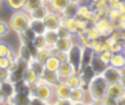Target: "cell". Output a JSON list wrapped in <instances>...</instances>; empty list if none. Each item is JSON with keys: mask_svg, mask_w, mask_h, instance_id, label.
I'll return each instance as SVG.
<instances>
[{"mask_svg": "<svg viewBox=\"0 0 125 105\" xmlns=\"http://www.w3.org/2000/svg\"><path fill=\"white\" fill-rule=\"evenodd\" d=\"M102 76L105 79V81L108 84H112V83H117L120 81V77H121V70L116 69L114 67L111 66H107L105 68V70L103 72Z\"/></svg>", "mask_w": 125, "mask_h": 105, "instance_id": "10", "label": "cell"}, {"mask_svg": "<svg viewBox=\"0 0 125 105\" xmlns=\"http://www.w3.org/2000/svg\"><path fill=\"white\" fill-rule=\"evenodd\" d=\"M11 29L7 21L0 18V40H3L10 34Z\"/></svg>", "mask_w": 125, "mask_h": 105, "instance_id": "34", "label": "cell"}, {"mask_svg": "<svg viewBox=\"0 0 125 105\" xmlns=\"http://www.w3.org/2000/svg\"><path fill=\"white\" fill-rule=\"evenodd\" d=\"M84 46L81 43H73L70 50L68 51V62L73 65L76 72L79 73L82 69V55Z\"/></svg>", "mask_w": 125, "mask_h": 105, "instance_id": "5", "label": "cell"}, {"mask_svg": "<svg viewBox=\"0 0 125 105\" xmlns=\"http://www.w3.org/2000/svg\"><path fill=\"white\" fill-rule=\"evenodd\" d=\"M73 45V40L71 38H58L56 43L54 44L53 48L56 51H62V52H68Z\"/></svg>", "mask_w": 125, "mask_h": 105, "instance_id": "25", "label": "cell"}, {"mask_svg": "<svg viewBox=\"0 0 125 105\" xmlns=\"http://www.w3.org/2000/svg\"><path fill=\"white\" fill-rule=\"evenodd\" d=\"M70 2L71 0H49L46 4L50 11L61 14Z\"/></svg>", "mask_w": 125, "mask_h": 105, "instance_id": "16", "label": "cell"}, {"mask_svg": "<svg viewBox=\"0 0 125 105\" xmlns=\"http://www.w3.org/2000/svg\"><path fill=\"white\" fill-rule=\"evenodd\" d=\"M49 8L47 6L46 3H42V5L32 9L28 11L31 15V17H32V19H38V20H43V18L47 15V13L49 12Z\"/></svg>", "mask_w": 125, "mask_h": 105, "instance_id": "17", "label": "cell"}, {"mask_svg": "<svg viewBox=\"0 0 125 105\" xmlns=\"http://www.w3.org/2000/svg\"><path fill=\"white\" fill-rule=\"evenodd\" d=\"M99 105H106V104H104V103H100Z\"/></svg>", "mask_w": 125, "mask_h": 105, "instance_id": "48", "label": "cell"}, {"mask_svg": "<svg viewBox=\"0 0 125 105\" xmlns=\"http://www.w3.org/2000/svg\"><path fill=\"white\" fill-rule=\"evenodd\" d=\"M79 9H80V3L71 1L66 8L62 11L61 15L63 19H69V18H77L79 14Z\"/></svg>", "mask_w": 125, "mask_h": 105, "instance_id": "14", "label": "cell"}, {"mask_svg": "<svg viewBox=\"0 0 125 105\" xmlns=\"http://www.w3.org/2000/svg\"><path fill=\"white\" fill-rule=\"evenodd\" d=\"M100 56V58L106 64V65H109V62H110V59H111V56H112V52L109 50V49H105L104 50L103 52H101L100 54H98Z\"/></svg>", "mask_w": 125, "mask_h": 105, "instance_id": "37", "label": "cell"}, {"mask_svg": "<svg viewBox=\"0 0 125 105\" xmlns=\"http://www.w3.org/2000/svg\"><path fill=\"white\" fill-rule=\"evenodd\" d=\"M41 80H42L43 82L51 85L52 86H55L58 83H59V79H58V75L55 72H49V71H44V73L42 74V76L41 77Z\"/></svg>", "mask_w": 125, "mask_h": 105, "instance_id": "29", "label": "cell"}, {"mask_svg": "<svg viewBox=\"0 0 125 105\" xmlns=\"http://www.w3.org/2000/svg\"><path fill=\"white\" fill-rule=\"evenodd\" d=\"M60 65H61V62L56 57V55H50L46 59V61L44 62V68H45L46 71H49V72L57 73Z\"/></svg>", "mask_w": 125, "mask_h": 105, "instance_id": "24", "label": "cell"}, {"mask_svg": "<svg viewBox=\"0 0 125 105\" xmlns=\"http://www.w3.org/2000/svg\"><path fill=\"white\" fill-rule=\"evenodd\" d=\"M51 55V50H50V47H46V48H43V49H40V50H37L35 52V55L34 57L44 64V62L46 61V59Z\"/></svg>", "mask_w": 125, "mask_h": 105, "instance_id": "33", "label": "cell"}, {"mask_svg": "<svg viewBox=\"0 0 125 105\" xmlns=\"http://www.w3.org/2000/svg\"><path fill=\"white\" fill-rule=\"evenodd\" d=\"M30 92L33 93L35 96L39 97L40 99H42V100L48 102L49 104L53 103L56 99L54 96V86L43 82L41 79L30 89Z\"/></svg>", "mask_w": 125, "mask_h": 105, "instance_id": "3", "label": "cell"}, {"mask_svg": "<svg viewBox=\"0 0 125 105\" xmlns=\"http://www.w3.org/2000/svg\"><path fill=\"white\" fill-rule=\"evenodd\" d=\"M31 21H32V17L30 13L27 10H20L12 12L9 17L8 24L10 26L11 31L19 37L22 36L28 29H30Z\"/></svg>", "mask_w": 125, "mask_h": 105, "instance_id": "1", "label": "cell"}, {"mask_svg": "<svg viewBox=\"0 0 125 105\" xmlns=\"http://www.w3.org/2000/svg\"><path fill=\"white\" fill-rule=\"evenodd\" d=\"M86 94H87V89L85 87L73 88V89H71L69 99L71 100L72 103L86 101Z\"/></svg>", "mask_w": 125, "mask_h": 105, "instance_id": "21", "label": "cell"}, {"mask_svg": "<svg viewBox=\"0 0 125 105\" xmlns=\"http://www.w3.org/2000/svg\"><path fill=\"white\" fill-rule=\"evenodd\" d=\"M53 104L54 105H72V102L69 98L68 99H55Z\"/></svg>", "mask_w": 125, "mask_h": 105, "instance_id": "42", "label": "cell"}, {"mask_svg": "<svg viewBox=\"0 0 125 105\" xmlns=\"http://www.w3.org/2000/svg\"><path fill=\"white\" fill-rule=\"evenodd\" d=\"M28 66L32 68V69L34 70V71H35V72H36L40 77H42V74H43V73H44V71H45L44 64H43V63H42V62H40V61H38L35 57L29 61Z\"/></svg>", "mask_w": 125, "mask_h": 105, "instance_id": "31", "label": "cell"}, {"mask_svg": "<svg viewBox=\"0 0 125 105\" xmlns=\"http://www.w3.org/2000/svg\"><path fill=\"white\" fill-rule=\"evenodd\" d=\"M94 55H95V52H94L93 48H91L90 46H84L83 55H82V68L85 66L91 65Z\"/></svg>", "mask_w": 125, "mask_h": 105, "instance_id": "30", "label": "cell"}, {"mask_svg": "<svg viewBox=\"0 0 125 105\" xmlns=\"http://www.w3.org/2000/svg\"><path fill=\"white\" fill-rule=\"evenodd\" d=\"M124 95H125V88L122 86V85L119 82L108 84L106 89V96L114 99H119Z\"/></svg>", "mask_w": 125, "mask_h": 105, "instance_id": "9", "label": "cell"}, {"mask_svg": "<svg viewBox=\"0 0 125 105\" xmlns=\"http://www.w3.org/2000/svg\"><path fill=\"white\" fill-rule=\"evenodd\" d=\"M30 29L35 32V34H43L46 30L43 20H38V19H32Z\"/></svg>", "mask_w": 125, "mask_h": 105, "instance_id": "27", "label": "cell"}, {"mask_svg": "<svg viewBox=\"0 0 125 105\" xmlns=\"http://www.w3.org/2000/svg\"><path fill=\"white\" fill-rule=\"evenodd\" d=\"M29 92L25 91H15L14 94L10 97L8 102L13 105H30V96Z\"/></svg>", "mask_w": 125, "mask_h": 105, "instance_id": "13", "label": "cell"}, {"mask_svg": "<svg viewBox=\"0 0 125 105\" xmlns=\"http://www.w3.org/2000/svg\"><path fill=\"white\" fill-rule=\"evenodd\" d=\"M56 31H57V34H58V38H71L72 36H73V34H72L63 25L60 26V27L56 29Z\"/></svg>", "mask_w": 125, "mask_h": 105, "instance_id": "35", "label": "cell"}, {"mask_svg": "<svg viewBox=\"0 0 125 105\" xmlns=\"http://www.w3.org/2000/svg\"><path fill=\"white\" fill-rule=\"evenodd\" d=\"M41 77L34 71V70L31 67H27L25 69V71L23 72V76H22V81L23 83L30 88H32L39 81H40Z\"/></svg>", "mask_w": 125, "mask_h": 105, "instance_id": "7", "label": "cell"}, {"mask_svg": "<svg viewBox=\"0 0 125 105\" xmlns=\"http://www.w3.org/2000/svg\"><path fill=\"white\" fill-rule=\"evenodd\" d=\"M0 90H1V92H2V95H3L4 99H5V101H8L10 99V97L15 92L14 84L11 83V82L1 83L0 84Z\"/></svg>", "mask_w": 125, "mask_h": 105, "instance_id": "26", "label": "cell"}, {"mask_svg": "<svg viewBox=\"0 0 125 105\" xmlns=\"http://www.w3.org/2000/svg\"><path fill=\"white\" fill-rule=\"evenodd\" d=\"M49 105H54V104H53V103H51V104H49Z\"/></svg>", "mask_w": 125, "mask_h": 105, "instance_id": "50", "label": "cell"}, {"mask_svg": "<svg viewBox=\"0 0 125 105\" xmlns=\"http://www.w3.org/2000/svg\"><path fill=\"white\" fill-rule=\"evenodd\" d=\"M0 57H7L8 59H15L17 58V51L7 42L0 40Z\"/></svg>", "mask_w": 125, "mask_h": 105, "instance_id": "19", "label": "cell"}, {"mask_svg": "<svg viewBox=\"0 0 125 105\" xmlns=\"http://www.w3.org/2000/svg\"><path fill=\"white\" fill-rule=\"evenodd\" d=\"M107 86L108 83L102 75H96L86 87L91 101L95 103H101L106 96Z\"/></svg>", "mask_w": 125, "mask_h": 105, "instance_id": "2", "label": "cell"}, {"mask_svg": "<svg viewBox=\"0 0 125 105\" xmlns=\"http://www.w3.org/2000/svg\"><path fill=\"white\" fill-rule=\"evenodd\" d=\"M29 96H30V105H49L48 102L42 100V99H40L39 97L35 96L33 93H29Z\"/></svg>", "mask_w": 125, "mask_h": 105, "instance_id": "36", "label": "cell"}, {"mask_svg": "<svg viewBox=\"0 0 125 105\" xmlns=\"http://www.w3.org/2000/svg\"><path fill=\"white\" fill-rule=\"evenodd\" d=\"M56 55V57L59 59V61L61 63L64 62H68L69 58H68V52H62V51H56V53L54 54Z\"/></svg>", "mask_w": 125, "mask_h": 105, "instance_id": "40", "label": "cell"}, {"mask_svg": "<svg viewBox=\"0 0 125 105\" xmlns=\"http://www.w3.org/2000/svg\"><path fill=\"white\" fill-rule=\"evenodd\" d=\"M28 0H3V4L11 12L25 10Z\"/></svg>", "mask_w": 125, "mask_h": 105, "instance_id": "20", "label": "cell"}, {"mask_svg": "<svg viewBox=\"0 0 125 105\" xmlns=\"http://www.w3.org/2000/svg\"><path fill=\"white\" fill-rule=\"evenodd\" d=\"M30 45L32 47V49L34 50V52H36L37 50L48 47L43 34H36L35 38H33V40L30 42Z\"/></svg>", "mask_w": 125, "mask_h": 105, "instance_id": "22", "label": "cell"}, {"mask_svg": "<svg viewBox=\"0 0 125 105\" xmlns=\"http://www.w3.org/2000/svg\"><path fill=\"white\" fill-rule=\"evenodd\" d=\"M2 4H3V0H0V8H1Z\"/></svg>", "mask_w": 125, "mask_h": 105, "instance_id": "46", "label": "cell"}, {"mask_svg": "<svg viewBox=\"0 0 125 105\" xmlns=\"http://www.w3.org/2000/svg\"><path fill=\"white\" fill-rule=\"evenodd\" d=\"M81 78H82V81H83V84H84V86L85 88L87 87V86L90 84V82L95 78V76L97 75L96 72L94 71V69L91 65H88V66H85L81 69V71L79 72Z\"/></svg>", "mask_w": 125, "mask_h": 105, "instance_id": "15", "label": "cell"}, {"mask_svg": "<svg viewBox=\"0 0 125 105\" xmlns=\"http://www.w3.org/2000/svg\"><path fill=\"white\" fill-rule=\"evenodd\" d=\"M92 26L95 28V29L98 31L99 36L102 38H107L108 36H110L113 30H115L117 29L116 25L113 24L112 22H110L107 17H104V18H100V19L96 20L92 24Z\"/></svg>", "mask_w": 125, "mask_h": 105, "instance_id": "4", "label": "cell"}, {"mask_svg": "<svg viewBox=\"0 0 125 105\" xmlns=\"http://www.w3.org/2000/svg\"><path fill=\"white\" fill-rule=\"evenodd\" d=\"M71 88L66 82L58 83L54 86V96L56 99H68L70 96Z\"/></svg>", "mask_w": 125, "mask_h": 105, "instance_id": "12", "label": "cell"}, {"mask_svg": "<svg viewBox=\"0 0 125 105\" xmlns=\"http://www.w3.org/2000/svg\"><path fill=\"white\" fill-rule=\"evenodd\" d=\"M66 83L70 86L71 89L78 88V87H85L84 86V84H83V81H82V78H81V76H80L79 73H75L72 76H70L66 80Z\"/></svg>", "mask_w": 125, "mask_h": 105, "instance_id": "28", "label": "cell"}, {"mask_svg": "<svg viewBox=\"0 0 125 105\" xmlns=\"http://www.w3.org/2000/svg\"><path fill=\"white\" fill-rule=\"evenodd\" d=\"M10 77H11V72H9L7 69H0V84L10 82Z\"/></svg>", "mask_w": 125, "mask_h": 105, "instance_id": "39", "label": "cell"}, {"mask_svg": "<svg viewBox=\"0 0 125 105\" xmlns=\"http://www.w3.org/2000/svg\"><path fill=\"white\" fill-rule=\"evenodd\" d=\"M87 103L88 102H86V101H81V102H74V103H72V105H87Z\"/></svg>", "mask_w": 125, "mask_h": 105, "instance_id": "44", "label": "cell"}, {"mask_svg": "<svg viewBox=\"0 0 125 105\" xmlns=\"http://www.w3.org/2000/svg\"><path fill=\"white\" fill-rule=\"evenodd\" d=\"M9 63H10V59H8L7 57H0V69L8 70Z\"/></svg>", "mask_w": 125, "mask_h": 105, "instance_id": "41", "label": "cell"}, {"mask_svg": "<svg viewBox=\"0 0 125 105\" xmlns=\"http://www.w3.org/2000/svg\"><path fill=\"white\" fill-rule=\"evenodd\" d=\"M91 66L93 67L94 71L96 72L97 75H102L103 72L104 71L105 68H106L108 65H106V64L100 58V56H99L98 54H95V55H94V57H93L92 62H91Z\"/></svg>", "mask_w": 125, "mask_h": 105, "instance_id": "23", "label": "cell"}, {"mask_svg": "<svg viewBox=\"0 0 125 105\" xmlns=\"http://www.w3.org/2000/svg\"><path fill=\"white\" fill-rule=\"evenodd\" d=\"M123 52H124V53H125V47H124V50H123Z\"/></svg>", "mask_w": 125, "mask_h": 105, "instance_id": "49", "label": "cell"}, {"mask_svg": "<svg viewBox=\"0 0 125 105\" xmlns=\"http://www.w3.org/2000/svg\"><path fill=\"white\" fill-rule=\"evenodd\" d=\"M44 38L46 40L47 46L48 47H53L54 44L56 43V41L58 40V34L56 30H51V29H46L45 32L43 33Z\"/></svg>", "mask_w": 125, "mask_h": 105, "instance_id": "32", "label": "cell"}, {"mask_svg": "<svg viewBox=\"0 0 125 105\" xmlns=\"http://www.w3.org/2000/svg\"><path fill=\"white\" fill-rule=\"evenodd\" d=\"M42 1H43V2H45V3H47V2L49 1V0H42Z\"/></svg>", "mask_w": 125, "mask_h": 105, "instance_id": "47", "label": "cell"}, {"mask_svg": "<svg viewBox=\"0 0 125 105\" xmlns=\"http://www.w3.org/2000/svg\"><path fill=\"white\" fill-rule=\"evenodd\" d=\"M34 55H35V52L32 49V47H31L30 43H26V42L21 41V44H20L19 49L17 51L18 58L29 63V61L31 59L34 58Z\"/></svg>", "mask_w": 125, "mask_h": 105, "instance_id": "11", "label": "cell"}, {"mask_svg": "<svg viewBox=\"0 0 125 105\" xmlns=\"http://www.w3.org/2000/svg\"><path fill=\"white\" fill-rule=\"evenodd\" d=\"M5 102H6V101H5V99H4L3 95H2V92H1V90H0V105H3Z\"/></svg>", "mask_w": 125, "mask_h": 105, "instance_id": "43", "label": "cell"}, {"mask_svg": "<svg viewBox=\"0 0 125 105\" xmlns=\"http://www.w3.org/2000/svg\"><path fill=\"white\" fill-rule=\"evenodd\" d=\"M3 105H13V104H12V103H10V102H8V101H6Z\"/></svg>", "mask_w": 125, "mask_h": 105, "instance_id": "45", "label": "cell"}, {"mask_svg": "<svg viewBox=\"0 0 125 105\" xmlns=\"http://www.w3.org/2000/svg\"><path fill=\"white\" fill-rule=\"evenodd\" d=\"M77 73L75 68L73 67V65L69 62H64L61 63L58 71H57V75H58V79H59V83L62 82H66V80L72 76L73 74Z\"/></svg>", "mask_w": 125, "mask_h": 105, "instance_id": "8", "label": "cell"}, {"mask_svg": "<svg viewBox=\"0 0 125 105\" xmlns=\"http://www.w3.org/2000/svg\"><path fill=\"white\" fill-rule=\"evenodd\" d=\"M43 23L45 25L46 29L56 30L60 26L63 24V17L59 13H55L52 11H49L47 15L43 18Z\"/></svg>", "mask_w": 125, "mask_h": 105, "instance_id": "6", "label": "cell"}, {"mask_svg": "<svg viewBox=\"0 0 125 105\" xmlns=\"http://www.w3.org/2000/svg\"><path fill=\"white\" fill-rule=\"evenodd\" d=\"M42 3H45V2L42 1V0H28V1H27V6H26L25 10L30 11V10H32V9L42 5Z\"/></svg>", "mask_w": 125, "mask_h": 105, "instance_id": "38", "label": "cell"}, {"mask_svg": "<svg viewBox=\"0 0 125 105\" xmlns=\"http://www.w3.org/2000/svg\"><path fill=\"white\" fill-rule=\"evenodd\" d=\"M109 66L114 67L119 70L125 69V53L123 51L112 53V56H111V59L109 62Z\"/></svg>", "mask_w": 125, "mask_h": 105, "instance_id": "18", "label": "cell"}]
</instances>
